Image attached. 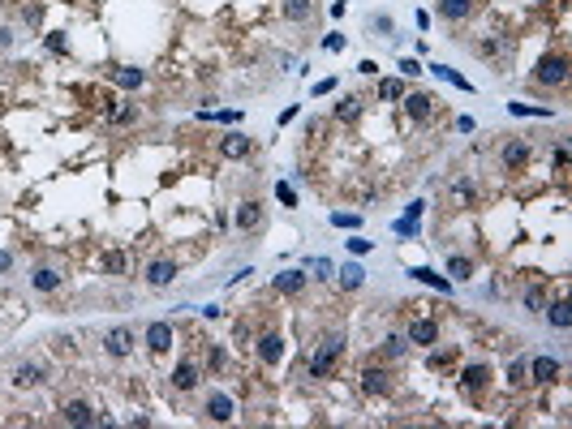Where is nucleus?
I'll list each match as a JSON object with an SVG mask.
<instances>
[{
	"label": "nucleus",
	"mask_w": 572,
	"mask_h": 429,
	"mask_svg": "<svg viewBox=\"0 0 572 429\" xmlns=\"http://www.w3.org/2000/svg\"><path fill=\"white\" fill-rule=\"evenodd\" d=\"M31 288H35V292H56V288H61V270H52V266L31 270Z\"/></svg>",
	"instance_id": "4be33fe9"
},
{
	"label": "nucleus",
	"mask_w": 572,
	"mask_h": 429,
	"mask_svg": "<svg viewBox=\"0 0 572 429\" xmlns=\"http://www.w3.org/2000/svg\"><path fill=\"white\" fill-rule=\"evenodd\" d=\"M276 193H280V202H284V207H293V202H297V197H293V189H288V185H280V189H276Z\"/></svg>",
	"instance_id": "de8ad7c7"
},
{
	"label": "nucleus",
	"mask_w": 572,
	"mask_h": 429,
	"mask_svg": "<svg viewBox=\"0 0 572 429\" xmlns=\"http://www.w3.org/2000/svg\"><path fill=\"white\" fill-rule=\"evenodd\" d=\"M461 387H465V395H469V399L486 395V387H490V365H486V361L465 365V369H461Z\"/></svg>",
	"instance_id": "7ed1b4c3"
},
{
	"label": "nucleus",
	"mask_w": 572,
	"mask_h": 429,
	"mask_svg": "<svg viewBox=\"0 0 572 429\" xmlns=\"http://www.w3.org/2000/svg\"><path fill=\"white\" fill-rule=\"evenodd\" d=\"M13 382H17V387H39V382H43V369H39V365H17Z\"/></svg>",
	"instance_id": "7c9ffc66"
},
{
	"label": "nucleus",
	"mask_w": 572,
	"mask_h": 429,
	"mask_svg": "<svg viewBox=\"0 0 572 429\" xmlns=\"http://www.w3.org/2000/svg\"><path fill=\"white\" fill-rule=\"evenodd\" d=\"M431 69L439 73V78H447V82H452V86H461V90H474V86H469V82L461 78V73H456V69H447V65H431Z\"/></svg>",
	"instance_id": "c9c22d12"
},
{
	"label": "nucleus",
	"mask_w": 572,
	"mask_h": 429,
	"mask_svg": "<svg viewBox=\"0 0 572 429\" xmlns=\"http://www.w3.org/2000/svg\"><path fill=\"white\" fill-rule=\"evenodd\" d=\"M344 335H327L314 352H310V378H332L336 373V365H340V357H344Z\"/></svg>",
	"instance_id": "f257e3e1"
},
{
	"label": "nucleus",
	"mask_w": 572,
	"mask_h": 429,
	"mask_svg": "<svg viewBox=\"0 0 572 429\" xmlns=\"http://www.w3.org/2000/svg\"><path fill=\"white\" fill-rule=\"evenodd\" d=\"M332 116H336V120H357V116H362V99H357V95H344L340 104L332 108Z\"/></svg>",
	"instance_id": "a878e982"
},
{
	"label": "nucleus",
	"mask_w": 572,
	"mask_h": 429,
	"mask_svg": "<svg viewBox=\"0 0 572 429\" xmlns=\"http://www.w3.org/2000/svg\"><path fill=\"white\" fill-rule=\"evenodd\" d=\"M379 99H383V104H401V99H405V82L401 78H379Z\"/></svg>",
	"instance_id": "bb28decb"
},
{
	"label": "nucleus",
	"mask_w": 572,
	"mask_h": 429,
	"mask_svg": "<svg viewBox=\"0 0 572 429\" xmlns=\"http://www.w3.org/2000/svg\"><path fill=\"white\" fill-rule=\"evenodd\" d=\"M500 163H504V172H520L530 163V142L525 138H512V142H504V150H500Z\"/></svg>",
	"instance_id": "9b49d317"
},
{
	"label": "nucleus",
	"mask_w": 572,
	"mask_h": 429,
	"mask_svg": "<svg viewBox=\"0 0 572 429\" xmlns=\"http://www.w3.org/2000/svg\"><path fill=\"white\" fill-rule=\"evenodd\" d=\"M447 275H452L456 284H469L478 275V266H474V258L469 254H447Z\"/></svg>",
	"instance_id": "aec40b11"
},
{
	"label": "nucleus",
	"mask_w": 572,
	"mask_h": 429,
	"mask_svg": "<svg viewBox=\"0 0 572 429\" xmlns=\"http://www.w3.org/2000/svg\"><path fill=\"white\" fill-rule=\"evenodd\" d=\"M310 284V275L306 270H280V275H271V288H276L280 296H297V292H306Z\"/></svg>",
	"instance_id": "f8f14e48"
},
{
	"label": "nucleus",
	"mask_w": 572,
	"mask_h": 429,
	"mask_svg": "<svg viewBox=\"0 0 572 429\" xmlns=\"http://www.w3.org/2000/svg\"><path fill=\"white\" fill-rule=\"evenodd\" d=\"M332 90H336V78H323V82L314 86V95H332Z\"/></svg>",
	"instance_id": "c03bdc74"
},
{
	"label": "nucleus",
	"mask_w": 572,
	"mask_h": 429,
	"mask_svg": "<svg viewBox=\"0 0 572 429\" xmlns=\"http://www.w3.org/2000/svg\"><path fill=\"white\" fill-rule=\"evenodd\" d=\"M215 150H219L224 159H250V150H254V142L245 138L241 129H229V133H224V138L215 142Z\"/></svg>",
	"instance_id": "1a4fd4ad"
},
{
	"label": "nucleus",
	"mask_w": 572,
	"mask_h": 429,
	"mask_svg": "<svg viewBox=\"0 0 572 429\" xmlns=\"http://www.w3.org/2000/svg\"><path fill=\"white\" fill-rule=\"evenodd\" d=\"M9 266H13V258H9V254H5V249H0V275H5V270H9Z\"/></svg>",
	"instance_id": "09e8293b"
},
{
	"label": "nucleus",
	"mask_w": 572,
	"mask_h": 429,
	"mask_svg": "<svg viewBox=\"0 0 572 429\" xmlns=\"http://www.w3.org/2000/svg\"><path fill=\"white\" fill-rule=\"evenodd\" d=\"M555 168H568V146H564V142L555 146Z\"/></svg>",
	"instance_id": "a18cd8bd"
},
{
	"label": "nucleus",
	"mask_w": 572,
	"mask_h": 429,
	"mask_svg": "<svg viewBox=\"0 0 572 429\" xmlns=\"http://www.w3.org/2000/svg\"><path fill=\"white\" fill-rule=\"evenodd\" d=\"M104 120H108V124H134V120H138V104H125V99H121V104L108 108Z\"/></svg>",
	"instance_id": "393cba45"
},
{
	"label": "nucleus",
	"mask_w": 572,
	"mask_h": 429,
	"mask_svg": "<svg viewBox=\"0 0 572 429\" xmlns=\"http://www.w3.org/2000/svg\"><path fill=\"white\" fill-rule=\"evenodd\" d=\"M142 339H146V348H151L155 357H164V352L172 348V322H151Z\"/></svg>",
	"instance_id": "4468645a"
},
{
	"label": "nucleus",
	"mask_w": 572,
	"mask_h": 429,
	"mask_svg": "<svg viewBox=\"0 0 572 429\" xmlns=\"http://www.w3.org/2000/svg\"><path fill=\"white\" fill-rule=\"evenodd\" d=\"M542 314H546V322H551L555 331H568V326H572V309H568V300H564V296L555 300V305L546 300V309H542Z\"/></svg>",
	"instance_id": "412c9836"
},
{
	"label": "nucleus",
	"mask_w": 572,
	"mask_h": 429,
	"mask_svg": "<svg viewBox=\"0 0 572 429\" xmlns=\"http://www.w3.org/2000/svg\"><path fill=\"white\" fill-rule=\"evenodd\" d=\"M401 73H405V78H417V73H422V65H417V60H409V56H405V60H401Z\"/></svg>",
	"instance_id": "a19ab883"
},
{
	"label": "nucleus",
	"mask_w": 572,
	"mask_h": 429,
	"mask_svg": "<svg viewBox=\"0 0 572 429\" xmlns=\"http://www.w3.org/2000/svg\"><path fill=\"white\" fill-rule=\"evenodd\" d=\"M151 288H168L172 280H177V262H168V258H155L151 266H146V275H142Z\"/></svg>",
	"instance_id": "f3484780"
},
{
	"label": "nucleus",
	"mask_w": 572,
	"mask_h": 429,
	"mask_svg": "<svg viewBox=\"0 0 572 429\" xmlns=\"http://www.w3.org/2000/svg\"><path fill=\"white\" fill-rule=\"evenodd\" d=\"M357 73H366V78H375V73H379V65H375V60H362V65H357Z\"/></svg>",
	"instance_id": "49530a36"
},
{
	"label": "nucleus",
	"mask_w": 572,
	"mask_h": 429,
	"mask_svg": "<svg viewBox=\"0 0 572 429\" xmlns=\"http://www.w3.org/2000/svg\"><path fill=\"white\" fill-rule=\"evenodd\" d=\"M61 421H65V425H95L99 416L86 408L82 399H69V403H61Z\"/></svg>",
	"instance_id": "a211bd4d"
},
{
	"label": "nucleus",
	"mask_w": 572,
	"mask_h": 429,
	"mask_svg": "<svg viewBox=\"0 0 572 429\" xmlns=\"http://www.w3.org/2000/svg\"><path fill=\"white\" fill-rule=\"evenodd\" d=\"M435 9H439V17H443V22H465L469 13L478 9V0H439Z\"/></svg>",
	"instance_id": "6ab92c4d"
},
{
	"label": "nucleus",
	"mask_w": 572,
	"mask_h": 429,
	"mask_svg": "<svg viewBox=\"0 0 572 429\" xmlns=\"http://www.w3.org/2000/svg\"><path fill=\"white\" fill-rule=\"evenodd\" d=\"M198 378H203V369H198L194 361H181L177 369H172V391H181V395L198 391Z\"/></svg>",
	"instance_id": "dca6fc26"
},
{
	"label": "nucleus",
	"mask_w": 572,
	"mask_h": 429,
	"mask_svg": "<svg viewBox=\"0 0 572 429\" xmlns=\"http://www.w3.org/2000/svg\"><path fill=\"white\" fill-rule=\"evenodd\" d=\"M405 343H413V348H435V343H439V322H435V318H413L409 331H405Z\"/></svg>",
	"instance_id": "20e7f679"
},
{
	"label": "nucleus",
	"mask_w": 572,
	"mask_h": 429,
	"mask_svg": "<svg viewBox=\"0 0 572 429\" xmlns=\"http://www.w3.org/2000/svg\"><path fill=\"white\" fill-rule=\"evenodd\" d=\"M219 365H224V352L211 348V352H207V369H219Z\"/></svg>",
	"instance_id": "79ce46f5"
},
{
	"label": "nucleus",
	"mask_w": 572,
	"mask_h": 429,
	"mask_svg": "<svg viewBox=\"0 0 572 429\" xmlns=\"http://www.w3.org/2000/svg\"><path fill=\"white\" fill-rule=\"evenodd\" d=\"M108 78H112L116 86H125V90H138V86L146 82V73H142V69H130V65H121V69L108 73Z\"/></svg>",
	"instance_id": "5701e85b"
},
{
	"label": "nucleus",
	"mask_w": 572,
	"mask_h": 429,
	"mask_svg": "<svg viewBox=\"0 0 572 429\" xmlns=\"http://www.w3.org/2000/svg\"><path fill=\"white\" fill-rule=\"evenodd\" d=\"M280 13H284L288 22H310V17H314V0H284Z\"/></svg>",
	"instance_id": "b1692460"
},
{
	"label": "nucleus",
	"mask_w": 572,
	"mask_h": 429,
	"mask_svg": "<svg viewBox=\"0 0 572 429\" xmlns=\"http://www.w3.org/2000/svg\"><path fill=\"white\" fill-rule=\"evenodd\" d=\"M254 352H258L263 365H280V361H284V335H280V331H263V335L254 339Z\"/></svg>",
	"instance_id": "6e6552de"
},
{
	"label": "nucleus",
	"mask_w": 572,
	"mask_h": 429,
	"mask_svg": "<svg viewBox=\"0 0 572 429\" xmlns=\"http://www.w3.org/2000/svg\"><path fill=\"white\" fill-rule=\"evenodd\" d=\"M366 26H370V31H375V35H383V39H396V35H392L396 26H392V17H387V13H375V17H370V22H366Z\"/></svg>",
	"instance_id": "473e14b6"
},
{
	"label": "nucleus",
	"mask_w": 572,
	"mask_h": 429,
	"mask_svg": "<svg viewBox=\"0 0 572 429\" xmlns=\"http://www.w3.org/2000/svg\"><path fill=\"white\" fill-rule=\"evenodd\" d=\"M233 223H237V232H258L263 228V223H267V207H263V202H241V207H237V215H233Z\"/></svg>",
	"instance_id": "39448f33"
},
{
	"label": "nucleus",
	"mask_w": 572,
	"mask_h": 429,
	"mask_svg": "<svg viewBox=\"0 0 572 429\" xmlns=\"http://www.w3.org/2000/svg\"><path fill=\"white\" fill-rule=\"evenodd\" d=\"M512 116H551V108H530V104H508Z\"/></svg>",
	"instance_id": "e433bc0d"
},
{
	"label": "nucleus",
	"mask_w": 572,
	"mask_h": 429,
	"mask_svg": "<svg viewBox=\"0 0 572 429\" xmlns=\"http://www.w3.org/2000/svg\"><path fill=\"white\" fill-rule=\"evenodd\" d=\"M534 82L538 86H564L568 82V56L564 52H546L534 69Z\"/></svg>",
	"instance_id": "f03ea898"
},
{
	"label": "nucleus",
	"mask_w": 572,
	"mask_h": 429,
	"mask_svg": "<svg viewBox=\"0 0 572 429\" xmlns=\"http://www.w3.org/2000/svg\"><path fill=\"white\" fill-rule=\"evenodd\" d=\"M417 284H431V288H439V292H452V284L443 280V275H435V270H426V266H417V270H409Z\"/></svg>",
	"instance_id": "c756f323"
},
{
	"label": "nucleus",
	"mask_w": 572,
	"mask_h": 429,
	"mask_svg": "<svg viewBox=\"0 0 572 429\" xmlns=\"http://www.w3.org/2000/svg\"><path fill=\"white\" fill-rule=\"evenodd\" d=\"M401 108H405V116L409 120H431V112H435V95H426V90H405V99H401Z\"/></svg>",
	"instance_id": "423d86ee"
},
{
	"label": "nucleus",
	"mask_w": 572,
	"mask_h": 429,
	"mask_svg": "<svg viewBox=\"0 0 572 429\" xmlns=\"http://www.w3.org/2000/svg\"><path fill=\"white\" fill-rule=\"evenodd\" d=\"M215 425H229L233 421V395H224V391H207V408H203Z\"/></svg>",
	"instance_id": "ddd939ff"
},
{
	"label": "nucleus",
	"mask_w": 572,
	"mask_h": 429,
	"mask_svg": "<svg viewBox=\"0 0 572 429\" xmlns=\"http://www.w3.org/2000/svg\"><path fill=\"white\" fill-rule=\"evenodd\" d=\"M387 391H392V369L387 365H366L362 369V395L375 399V395H387Z\"/></svg>",
	"instance_id": "0eeeda50"
},
{
	"label": "nucleus",
	"mask_w": 572,
	"mask_h": 429,
	"mask_svg": "<svg viewBox=\"0 0 572 429\" xmlns=\"http://www.w3.org/2000/svg\"><path fill=\"white\" fill-rule=\"evenodd\" d=\"M9 43H13V35H9V31H0V47H9Z\"/></svg>",
	"instance_id": "8fccbe9b"
},
{
	"label": "nucleus",
	"mask_w": 572,
	"mask_h": 429,
	"mask_svg": "<svg viewBox=\"0 0 572 429\" xmlns=\"http://www.w3.org/2000/svg\"><path fill=\"white\" fill-rule=\"evenodd\" d=\"M383 357H392V361L405 357V335H387V339H383Z\"/></svg>",
	"instance_id": "f704fd0d"
},
{
	"label": "nucleus",
	"mask_w": 572,
	"mask_h": 429,
	"mask_svg": "<svg viewBox=\"0 0 572 429\" xmlns=\"http://www.w3.org/2000/svg\"><path fill=\"white\" fill-rule=\"evenodd\" d=\"M336 280H340V288H349V292H353V288H362V284H366V270H362L357 262H349V266H340V275H336Z\"/></svg>",
	"instance_id": "cd10ccee"
},
{
	"label": "nucleus",
	"mask_w": 572,
	"mask_h": 429,
	"mask_svg": "<svg viewBox=\"0 0 572 429\" xmlns=\"http://www.w3.org/2000/svg\"><path fill=\"white\" fill-rule=\"evenodd\" d=\"M332 223H336V228H357L362 215H332Z\"/></svg>",
	"instance_id": "ea45409f"
},
{
	"label": "nucleus",
	"mask_w": 572,
	"mask_h": 429,
	"mask_svg": "<svg viewBox=\"0 0 572 429\" xmlns=\"http://www.w3.org/2000/svg\"><path fill=\"white\" fill-rule=\"evenodd\" d=\"M508 382H512V387H520V382H530V365L520 361V357H516V361L508 365Z\"/></svg>",
	"instance_id": "72a5a7b5"
},
{
	"label": "nucleus",
	"mask_w": 572,
	"mask_h": 429,
	"mask_svg": "<svg viewBox=\"0 0 572 429\" xmlns=\"http://www.w3.org/2000/svg\"><path fill=\"white\" fill-rule=\"evenodd\" d=\"M452 357H456V352H452V348H447V352H431V369H443V365H447V361H452Z\"/></svg>",
	"instance_id": "58836bf2"
},
{
	"label": "nucleus",
	"mask_w": 572,
	"mask_h": 429,
	"mask_svg": "<svg viewBox=\"0 0 572 429\" xmlns=\"http://www.w3.org/2000/svg\"><path fill=\"white\" fill-rule=\"evenodd\" d=\"M323 47H327V52H340L344 39H340V35H327V39H323Z\"/></svg>",
	"instance_id": "37998d69"
},
{
	"label": "nucleus",
	"mask_w": 572,
	"mask_h": 429,
	"mask_svg": "<svg viewBox=\"0 0 572 429\" xmlns=\"http://www.w3.org/2000/svg\"><path fill=\"white\" fill-rule=\"evenodd\" d=\"M47 47H52L56 56H65V52H69V43H65V35H61V31H52V35H47Z\"/></svg>",
	"instance_id": "4c0bfd02"
},
{
	"label": "nucleus",
	"mask_w": 572,
	"mask_h": 429,
	"mask_svg": "<svg viewBox=\"0 0 572 429\" xmlns=\"http://www.w3.org/2000/svg\"><path fill=\"white\" fill-rule=\"evenodd\" d=\"M520 300H525V309H530V314H542V309H546V292H542L538 284H530Z\"/></svg>",
	"instance_id": "2f4dec72"
},
{
	"label": "nucleus",
	"mask_w": 572,
	"mask_h": 429,
	"mask_svg": "<svg viewBox=\"0 0 572 429\" xmlns=\"http://www.w3.org/2000/svg\"><path fill=\"white\" fill-rule=\"evenodd\" d=\"M134 343H138V335L130 331V326H112V331L104 335V352H108V357H130Z\"/></svg>",
	"instance_id": "9d476101"
},
{
	"label": "nucleus",
	"mask_w": 572,
	"mask_h": 429,
	"mask_svg": "<svg viewBox=\"0 0 572 429\" xmlns=\"http://www.w3.org/2000/svg\"><path fill=\"white\" fill-rule=\"evenodd\" d=\"M104 270L108 275H125L130 270V254H125V249H108V254H104Z\"/></svg>",
	"instance_id": "c85d7f7f"
},
{
	"label": "nucleus",
	"mask_w": 572,
	"mask_h": 429,
	"mask_svg": "<svg viewBox=\"0 0 572 429\" xmlns=\"http://www.w3.org/2000/svg\"><path fill=\"white\" fill-rule=\"evenodd\" d=\"M555 378H559V361H555V357H534V361H530V382L551 387Z\"/></svg>",
	"instance_id": "2eb2a0df"
}]
</instances>
